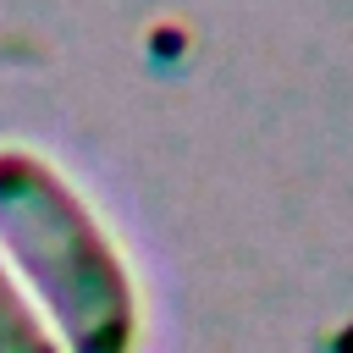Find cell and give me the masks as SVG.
<instances>
[{
  "label": "cell",
  "instance_id": "cell-1",
  "mask_svg": "<svg viewBox=\"0 0 353 353\" xmlns=\"http://www.w3.org/2000/svg\"><path fill=\"white\" fill-rule=\"evenodd\" d=\"M0 254L61 353L138 347V287L121 248L66 171L22 143H0Z\"/></svg>",
  "mask_w": 353,
  "mask_h": 353
},
{
  "label": "cell",
  "instance_id": "cell-2",
  "mask_svg": "<svg viewBox=\"0 0 353 353\" xmlns=\"http://www.w3.org/2000/svg\"><path fill=\"white\" fill-rule=\"evenodd\" d=\"M0 353H61L50 320L39 314V303L28 298L6 254H0Z\"/></svg>",
  "mask_w": 353,
  "mask_h": 353
}]
</instances>
